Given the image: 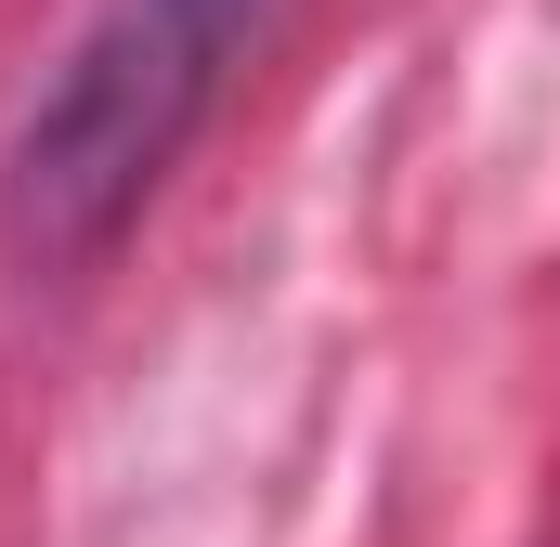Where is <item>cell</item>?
<instances>
[{
    "label": "cell",
    "mask_w": 560,
    "mask_h": 547,
    "mask_svg": "<svg viewBox=\"0 0 560 547\" xmlns=\"http://www.w3.org/2000/svg\"><path fill=\"white\" fill-rule=\"evenodd\" d=\"M275 26V0H105L39 105L0 143V248L26 274H79L131 235V209L209 131L235 53Z\"/></svg>",
    "instance_id": "1"
}]
</instances>
